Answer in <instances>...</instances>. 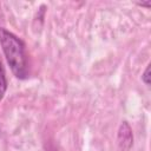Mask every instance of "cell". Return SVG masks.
<instances>
[{
  "instance_id": "obj_1",
  "label": "cell",
  "mask_w": 151,
  "mask_h": 151,
  "mask_svg": "<svg viewBox=\"0 0 151 151\" xmlns=\"http://www.w3.org/2000/svg\"><path fill=\"white\" fill-rule=\"evenodd\" d=\"M0 45L13 74L18 79H26L28 76V63L25 45L21 39L1 27Z\"/></svg>"
},
{
  "instance_id": "obj_2",
  "label": "cell",
  "mask_w": 151,
  "mask_h": 151,
  "mask_svg": "<svg viewBox=\"0 0 151 151\" xmlns=\"http://www.w3.org/2000/svg\"><path fill=\"white\" fill-rule=\"evenodd\" d=\"M133 144V134L127 122H123L118 130V145L120 150L129 151Z\"/></svg>"
},
{
  "instance_id": "obj_3",
  "label": "cell",
  "mask_w": 151,
  "mask_h": 151,
  "mask_svg": "<svg viewBox=\"0 0 151 151\" xmlns=\"http://www.w3.org/2000/svg\"><path fill=\"white\" fill-rule=\"evenodd\" d=\"M7 90V79H6V73L2 67V64L0 61V101L2 100L5 93Z\"/></svg>"
},
{
  "instance_id": "obj_4",
  "label": "cell",
  "mask_w": 151,
  "mask_h": 151,
  "mask_svg": "<svg viewBox=\"0 0 151 151\" xmlns=\"http://www.w3.org/2000/svg\"><path fill=\"white\" fill-rule=\"evenodd\" d=\"M149 73H150V65H147V67H146V70H145V72L143 73V76H142V80L144 81V84L145 85H150V76H149Z\"/></svg>"
}]
</instances>
